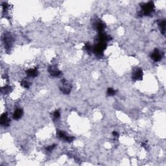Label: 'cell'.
<instances>
[{
  "mask_svg": "<svg viewBox=\"0 0 166 166\" xmlns=\"http://www.w3.org/2000/svg\"><path fill=\"white\" fill-rule=\"evenodd\" d=\"M163 57V53L162 51H160L159 50H158V49H155L151 55V58H152L155 62H159V61L162 59Z\"/></svg>",
  "mask_w": 166,
  "mask_h": 166,
  "instance_id": "obj_8",
  "label": "cell"
},
{
  "mask_svg": "<svg viewBox=\"0 0 166 166\" xmlns=\"http://www.w3.org/2000/svg\"><path fill=\"white\" fill-rule=\"evenodd\" d=\"M141 146H142V147H143L145 149H147V144L145 142H144V143H142V144H141Z\"/></svg>",
  "mask_w": 166,
  "mask_h": 166,
  "instance_id": "obj_22",
  "label": "cell"
},
{
  "mask_svg": "<svg viewBox=\"0 0 166 166\" xmlns=\"http://www.w3.org/2000/svg\"><path fill=\"white\" fill-rule=\"evenodd\" d=\"M56 147V145L55 144H53V145H49L48 147H46V150L47 152L48 153H50L51 152V151L54 150V149Z\"/></svg>",
  "mask_w": 166,
  "mask_h": 166,
  "instance_id": "obj_20",
  "label": "cell"
},
{
  "mask_svg": "<svg viewBox=\"0 0 166 166\" xmlns=\"http://www.w3.org/2000/svg\"><path fill=\"white\" fill-rule=\"evenodd\" d=\"M48 72L50 74L51 76L53 77H59L62 74L61 71L58 70L57 65H50L48 67Z\"/></svg>",
  "mask_w": 166,
  "mask_h": 166,
  "instance_id": "obj_7",
  "label": "cell"
},
{
  "mask_svg": "<svg viewBox=\"0 0 166 166\" xmlns=\"http://www.w3.org/2000/svg\"><path fill=\"white\" fill-rule=\"evenodd\" d=\"M14 42L13 37L9 33H5V35L3 36V43L5 46V48L7 50H9L11 48L12 46H13Z\"/></svg>",
  "mask_w": 166,
  "mask_h": 166,
  "instance_id": "obj_4",
  "label": "cell"
},
{
  "mask_svg": "<svg viewBox=\"0 0 166 166\" xmlns=\"http://www.w3.org/2000/svg\"><path fill=\"white\" fill-rule=\"evenodd\" d=\"M158 27H159L161 33H162L163 35H165V19L158 20Z\"/></svg>",
  "mask_w": 166,
  "mask_h": 166,
  "instance_id": "obj_14",
  "label": "cell"
},
{
  "mask_svg": "<svg viewBox=\"0 0 166 166\" xmlns=\"http://www.w3.org/2000/svg\"><path fill=\"white\" fill-rule=\"evenodd\" d=\"M95 27H96V30L97 31V32H99V33H104V29L106 28V24L101 20H97L95 23Z\"/></svg>",
  "mask_w": 166,
  "mask_h": 166,
  "instance_id": "obj_11",
  "label": "cell"
},
{
  "mask_svg": "<svg viewBox=\"0 0 166 166\" xmlns=\"http://www.w3.org/2000/svg\"><path fill=\"white\" fill-rule=\"evenodd\" d=\"M0 123H1L2 126L5 127L9 126L10 119L8 118V114L7 112L3 113L1 116V118H0Z\"/></svg>",
  "mask_w": 166,
  "mask_h": 166,
  "instance_id": "obj_9",
  "label": "cell"
},
{
  "mask_svg": "<svg viewBox=\"0 0 166 166\" xmlns=\"http://www.w3.org/2000/svg\"><path fill=\"white\" fill-rule=\"evenodd\" d=\"M84 50L86 51L87 53H92V51H93V46H91L90 44L89 43H87L85 44V46H84Z\"/></svg>",
  "mask_w": 166,
  "mask_h": 166,
  "instance_id": "obj_17",
  "label": "cell"
},
{
  "mask_svg": "<svg viewBox=\"0 0 166 166\" xmlns=\"http://www.w3.org/2000/svg\"><path fill=\"white\" fill-rule=\"evenodd\" d=\"M117 91L116 90H114V88H108V89H107V92H106V94H107V96H115L116 94Z\"/></svg>",
  "mask_w": 166,
  "mask_h": 166,
  "instance_id": "obj_15",
  "label": "cell"
},
{
  "mask_svg": "<svg viewBox=\"0 0 166 166\" xmlns=\"http://www.w3.org/2000/svg\"><path fill=\"white\" fill-rule=\"evenodd\" d=\"M27 75L29 77H36L38 76L39 72L37 68H34V69H29L25 72Z\"/></svg>",
  "mask_w": 166,
  "mask_h": 166,
  "instance_id": "obj_13",
  "label": "cell"
},
{
  "mask_svg": "<svg viewBox=\"0 0 166 166\" xmlns=\"http://www.w3.org/2000/svg\"><path fill=\"white\" fill-rule=\"evenodd\" d=\"M143 77V72L140 68H134L132 74V79L134 81H137V80H142Z\"/></svg>",
  "mask_w": 166,
  "mask_h": 166,
  "instance_id": "obj_5",
  "label": "cell"
},
{
  "mask_svg": "<svg viewBox=\"0 0 166 166\" xmlns=\"http://www.w3.org/2000/svg\"><path fill=\"white\" fill-rule=\"evenodd\" d=\"M1 92H2V93H3L4 94H9V93L11 92V87L9 86V85H6L5 86L2 88Z\"/></svg>",
  "mask_w": 166,
  "mask_h": 166,
  "instance_id": "obj_18",
  "label": "cell"
},
{
  "mask_svg": "<svg viewBox=\"0 0 166 166\" xmlns=\"http://www.w3.org/2000/svg\"><path fill=\"white\" fill-rule=\"evenodd\" d=\"M23 115V109L20 108H16L13 113V119H15V120H18V119L22 118Z\"/></svg>",
  "mask_w": 166,
  "mask_h": 166,
  "instance_id": "obj_12",
  "label": "cell"
},
{
  "mask_svg": "<svg viewBox=\"0 0 166 166\" xmlns=\"http://www.w3.org/2000/svg\"><path fill=\"white\" fill-rule=\"evenodd\" d=\"M112 135H113V136L114 138H118L119 137V134L118 132H116V131H114V132H112Z\"/></svg>",
  "mask_w": 166,
  "mask_h": 166,
  "instance_id": "obj_21",
  "label": "cell"
},
{
  "mask_svg": "<svg viewBox=\"0 0 166 166\" xmlns=\"http://www.w3.org/2000/svg\"><path fill=\"white\" fill-rule=\"evenodd\" d=\"M141 11L140 13L141 16H150L155 11V4L153 1L143 3L140 5Z\"/></svg>",
  "mask_w": 166,
  "mask_h": 166,
  "instance_id": "obj_1",
  "label": "cell"
},
{
  "mask_svg": "<svg viewBox=\"0 0 166 166\" xmlns=\"http://www.w3.org/2000/svg\"><path fill=\"white\" fill-rule=\"evenodd\" d=\"M58 87H59L61 92L63 93L64 94H69L71 91H72V84L66 79H61Z\"/></svg>",
  "mask_w": 166,
  "mask_h": 166,
  "instance_id": "obj_2",
  "label": "cell"
},
{
  "mask_svg": "<svg viewBox=\"0 0 166 166\" xmlns=\"http://www.w3.org/2000/svg\"><path fill=\"white\" fill-rule=\"evenodd\" d=\"M106 48V44L102 42L97 43L94 46H93L92 53H94L97 57H100L103 55V52Z\"/></svg>",
  "mask_w": 166,
  "mask_h": 166,
  "instance_id": "obj_3",
  "label": "cell"
},
{
  "mask_svg": "<svg viewBox=\"0 0 166 166\" xmlns=\"http://www.w3.org/2000/svg\"><path fill=\"white\" fill-rule=\"evenodd\" d=\"M97 38H98V41H99L98 42H102V43H106V44L107 42L112 40V38L110 37V36L106 35V34L104 33H99L98 36H97Z\"/></svg>",
  "mask_w": 166,
  "mask_h": 166,
  "instance_id": "obj_10",
  "label": "cell"
},
{
  "mask_svg": "<svg viewBox=\"0 0 166 166\" xmlns=\"http://www.w3.org/2000/svg\"><path fill=\"white\" fill-rule=\"evenodd\" d=\"M53 119H55V120L59 119L60 117V113L59 110H55L54 112H53Z\"/></svg>",
  "mask_w": 166,
  "mask_h": 166,
  "instance_id": "obj_19",
  "label": "cell"
},
{
  "mask_svg": "<svg viewBox=\"0 0 166 166\" xmlns=\"http://www.w3.org/2000/svg\"><path fill=\"white\" fill-rule=\"evenodd\" d=\"M57 135L58 138L61 139V140H64L68 143L72 142V141L75 140V138L74 136H68L66 133L62 131H58L57 132Z\"/></svg>",
  "mask_w": 166,
  "mask_h": 166,
  "instance_id": "obj_6",
  "label": "cell"
},
{
  "mask_svg": "<svg viewBox=\"0 0 166 166\" xmlns=\"http://www.w3.org/2000/svg\"><path fill=\"white\" fill-rule=\"evenodd\" d=\"M20 84L21 86L25 88H29L31 86V83L27 80H21Z\"/></svg>",
  "mask_w": 166,
  "mask_h": 166,
  "instance_id": "obj_16",
  "label": "cell"
}]
</instances>
